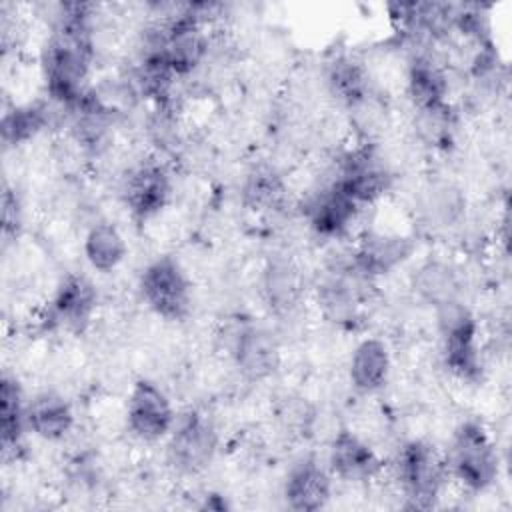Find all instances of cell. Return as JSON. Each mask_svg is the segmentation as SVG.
<instances>
[{"label":"cell","instance_id":"1","mask_svg":"<svg viewBox=\"0 0 512 512\" xmlns=\"http://www.w3.org/2000/svg\"><path fill=\"white\" fill-rule=\"evenodd\" d=\"M90 36L54 32L42 50V78L52 102L72 110L90 90Z\"/></svg>","mask_w":512,"mask_h":512},{"label":"cell","instance_id":"2","mask_svg":"<svg viewBox=\"0 0 512 512\" xmlns=\"http://www.w3.org/2000/svg\"><path fill=\"white\" fill-rule=\"evenodd\" d=\"M448 478L468 492H484L494 486L500 474V458L488 430L478 420L462 422L444 454Z\"/></svg>","mask_w":512,"mask_h":512},{"label":"cell","instance_id":"3","mask_svg":"<svg viewBox=\"0 0 512 512\" xmlns=\"http://www.w3.org/2000/svg\"><path fill=\"white\" fill-rule=\"evenodd\" d=\"M394 466L406 506L416 510L434 508L448 480L444 454L426 440H410L398 450Z\"/></svg>","mask_w":512,"mask_h":512},{"label":"cell","instance_id":"4","mask_svg":"<svg viewBox=\"0 0 512 512\" xmlns=\"http://www.w3.org/2000/svg\"><path fill=\"white\" fill-rule=\"evenodd\" d=\"M436 330L448 372L462 382H476L482 374V356L472 310L462 300L436 308Z\"/></svg>","mask_w":512,"mask_h":512},{"label":"cell","instance_id":"5","mask_svg":"<svg viewBox=\"0 0 512 512\" xmlns=\"http://www.w3.org/2000/svg\"><path fill=\"white\" fill-rule=\"evenodd\" d=\"M218 450V430L214 420L196 408L176 416L168 434L166 456L180 474H200L210 466Z\"/></svg>","mask_w":512,"mask_h":512},{"label":"cell","instance_id":"6","mask_svg":"<svg viewBox=\"0 0 512 512\" xmlns=\"http://www.w3.org/2000/svg\"><path fill=\"white\" fill-rule=\"evenodd\" d=\"M144 304L166 320H182L190 312L192 288L180 262L168 254L150 260L138 278Z\"/></svg>","mask_w":512,"mask_h":512},{"label":"cell","instance_id":"7","mask_svg":"<svg viewBox=\"0 0 512 512\" xmlns=\"http://www.w3.org/2000/svg\"><path fill=\"white\" fill-rule=\"evenodd\" d=\"M174 422L176 412L166 392L148 378L136 380L126 398V426L132 436L144 442H158L168 438Z\"/></svg>","mask_w":512,"mask_h":512},{"label":"cell","instance_id":"8","mask_svg":"<svg viewBox=\"0 0 512 512\" xmlns=\"http://www.w3.org/2000/svg\"><path fill=\"white\" fill-rule=\"evenodd\" d=\"M390 178L378 152L370 144H360L344 152L332 180L364 208L386 194Z\"/></svg>","mask_w":512,"mask_h":512},{"label":"cell","instance_id":"9","mask_svg":"<svg viewBox=\"0 0 512 512\" xmlns=\"http://www.w3.org/2000/svg\"><path fill=\"white\" fill-rule=\"evenodd\" d=\"M98 304L94 284L82 274H68L56 286L46 308V324L54 330L80 334L88 328Z\"/></svg>","mask_w":512,"mask_h":512},{"label":"cell","instance_id":"10","mask_svg":"<svg viewBox=\"0 0 512 512\" xmlns=\"http://www.w3.org/2000/svg\"><path fill=\"white\" fill-rule=\"evenodd\" d=\"M122 198L132 218L148 220L170 200V176L160 162H142L124 178Z\"/></svg>","mask_w":512,"mask_h":512},{"label":"cell","instance_id":"11","mask_svg":"<svg viewBox=\"0 0 512 512\" xmlns=\"http://www.w3.org/2000/svg\"><path fill=\"white\" fill-rule=\"evenodd\" d=\"M360 210L362 206L332 180L306 202L304 216L314 234L342 238L352 228Z\"/></svg>","mask_w":512,"mask_h":512},{"label":"cell","instance_id":"12","mask_svg":"<svg viewBox=\"0 0 512 512\" xmlns=\"http://www.w3.org/2000/svg\"><path fill=\"white\" fill-rule=\"evenodd\" d=\"M412 250V238L404 234L368 232L352 250L350 266L366 280H372L398 268L410 258Z\"/></svg>","mask_w":512,"mask_h":512},{"label":"cell","instance_id":"13","mask_svg":"<svg viewBox=\"0 0 512 512\" xmlns=\"http://www.w3.org/2000/svg\"><path fill=\"white\" fill-rule=\"evenodd\" d=\"M230 356L248 380H262L270 376L280 360L278 344L274 336L252 322L240 324L230 340Z\"/></svg>","mask_w":512,"mask_h":512},{"label":"cell","instance_id":"14","mask_svg":"<svg viewBox=\"0 0 512 512\" xmlns=\"http://www.w3.org/2000/svg\"><path fill=\"white\" fill-rule=\"evenodd\" d=\"M326 466L332 478L344 482H368L382 472V460L376 450L350 430H340L332 438Z\"/></svg>","mask_w":512,"mask_h":512},{"label":"cell","instance_id":"15","mask_svg":"<svg viewBox=\"0 0 512 512\" xmlns=\"http://www.w3.org/2000/svg\"><path fill=\"white\" fill-rule=\"evenodd\" d=\"M332 494V474L314 456H304L286 474L284 500L298 512H314L328 504Z\"/></svg>","mask_w":512,"mask_h":512},{"label":"cell","instance_id":"16","mask_svg":"<svg viewBox=\"0 0 512 512\" xmlns=\"http://www.w3.org/2000/svg\"><path fill=\"white\" fill-rule=\"evenodd\" d=\"M392 358L384 340L368 336L360 340L348 362V378L356 392L374 394L382 390L390 378Z\"/></svg>","mask_w":512,"mask_h":512},{"label":"cell","instance_id":"17","mask_svg":"<svg viewBox=\"0 0 512 512\" xmlns=\"http://www.w3.org/2000/svg\"><path fill=\"white\" fill-rule=\"evenodd\" d=\"M26 424L28 432L46 440H64L74 428V410L70 402L52 390L38 392L26 402Z\"/></svg>","mask_w":512,"mask_h":512},{"label":"cell","instance_id":"18","mask_svg":"<svg viewBox=\"0 0 512 512\" xmlns=\"http://www.w3.org/2000/svg\"><path fill=\"white\" fill-rule=\"evenodd\" d=\"M412 288L416 296L434 310L462 300V278L458 270L440 258H430L416 268Z\"/></svg>","mask_w":512,"mask_h":512},{"label":"cell","instance_id":"19","mask_svg":"<svg viewBox=\"0 0 512 512\" xmlns=\"http://www.w3.org/2000/svg\"><path fill=\"white\" fill-rule=\"evenodd\" d=\"M406 88L416 110L448 106V76L444 68L428 54H416L410 60Z\"/></svg>","mask_w":512,"mask_h":512},{"label":"cell","instance_id":"20","mask_svg":"<svg viewBox=\"0 0 512 512\" xmlns=\"http://www.w3.org/2000/svg\"><path fill=\"white\" fill-rule=\"evenodd\" d=\"M82 250L88 266L96 272L106 274L116 270L124 262L128 254V244L116 224L102 220L88 228Z\"/></svg>","mask_w":512,"mask_h":512},{"label":"cell","instance_id":"21","mask_svg":"<svg viewBox=\"0 0 512 512\" xmlns=\"http://www.w3.org/2000/svg\"><path fill=\"white\" fill-rule=\"evenodd\" d=\"M262 292L266 298V304L278 312L286 314L290 312L302 296V278L298 268L286 260V258H274L264 268L262 278Z\"/></svg>","mask_w":512,"mask_h":512},{"label":"cell","instance_id":"22","mask_svg":"<svg viewBox=\"0 0 512 512\" xmlns=\"http://www.w3.org/2000/svg\"><path fill=\"white\" fill-rule=\"evenodd\" d=\"M328 86L332 94L350 110L368 102L370 86L366 70L352 56H336L328 66Z\"/></svg>","mask_w":512,"mask_h":512},{"label":"cell","instance_id":"23","mask_svg":"<svg viewBox=\"0 0 512 512\" xmlns=\"http://www.w3.org/2000/svg\"><path fill=\"white\" fill-rule=\"evenodd\" d=\"M26 402L20 382L4 374L0 380V434L4 450L16 448L28 430Z\"/></svg>","mask_w":512,"mask_h":512},{"label":"cell","instance_id":"24","mask_svg":"<svg viewBox=\"0 0 512 512\" xmlns=\"http://www.w3.org/2000/svg\"><path fill=\"white\" fill-rule=\"evenodd\" d=\"M48 124V106L42 102L18 104L2 116V140L8 146H18L32 140Z\"/></svg>","mask_w":512,"mask_h":512},{"label":"cell","instance_id":"25","mask_svg":"<svg viewBox=\"0 0 512 512\" xmlns=\"http://www.w3.org/2000/svg\"><path fill=\"white\" fill-rule=\"evenodd\" d=\"M246 196L254 206H274L282 198L280 178L270 170H258L248 178Z\"/></svg>","mask_w":512,"mask_h":512},{"label":"cell","instance_id":"26","mask_svg":"<svg viewBox=\"0 0 512 512\" xmlns=\"http://www.w3.org/2000/svg\"><path fill=\"white\" fill-rule=\"evenodd\" d=\"M430 206H432L430 210L434 212V216L440 218L444 224H448V222L456 220V216L460 214L462 202H460V196L452 188L444 186L440 190H434V194L430 198Z\"/></svg>","mask_w":512,"mask_h":512},{"label":"cell","instance_id":"27","mask_svg":"<svg viewBox=\"0 0 512 512\" xmlns=\"http://www.w3.org/2000/svg\"><path fill=\"white\" fill-rule=\"evenodd\" d=\"M22 224V208L18 202V196L12 190H4L2 196V228H4V236L8 234H16L18 228Z\"/></svg>","mask_w":512,"mask_h":512}]
</instances>
